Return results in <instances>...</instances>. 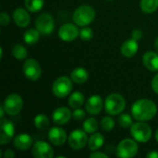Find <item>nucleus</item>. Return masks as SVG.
Instances as JSON below:
<instances>
[{
    "label": "nucleus",
    "instance_id": "2eb2a0df",
    "mask_svg": "<svg viewBox=\"0 0 158 158\" xmlns=\"http://www.w3.org/2000/svg\"><path fill=\"white\" fill-rule=\"evenodd\" d=\"M48 138H49V141L54 145L59 146V145H63L65 143V142L67 140V134L63 129L55 127L49 131Z\"/></svg>",
    "mask_w": 158,
    "mask_h": 158
},
{
    "label": "nucleus",
    "instance_id": "58836bf2",
    "mask_svg": "<svg viewBox=\"0 0 158 158\" xmlns=\"http://www.w3.org/2000/svg\"><path fill=\"white\" fill-rule=\"evenodd\" d=\"M146 157L147 158H158V152L156 151H152L150 152L149 154L146 155Z\"/></svg>",
    "mask_w": 158,
    "mask_h": 158
},
{
    "label": "nucleus",
    "instance_id": "b1692460",
    "mask_svg": "<svg viewBox=\"0 0 158 158\" xmlns=\"http://www.w3.org/2000/svg\"><path fill=\"white\" fill-rule=\"evenodd\" d=\"M39 37H40V32L38 30H35V29H30L26 31L23 35V39L25 43L28 44H33L37 43L39 40Z\"/></svg>",
    "mask_w": 158,
    "mask_h": 158
},
{
    "label": "nucleus",
    "instance_id": "1a4fd4ad",
    "mask_svg": "<svg viewBox=\"0 0 158 158\" xmlns=\"http://www.w3.org/2000/svg\"><path fill=\"white\" fill-rule=\"evenodd\" d=\"M23 72L27 79L31 81H37L41 77L42 69L40 64L32 58L27 59L23 64Z\"/></svg>",
    "mask_w": 158,
    "mask_h": 158
},
{
    "label": "nucleus",
    "instance_id": "dca6fc26",
    "mask_svg": "<svg viewBox=\"0 0 158 158\" xmlns=\"http://www.w3.org/2000/svg\"><path fill=\"white\" fill-rule=\"evenodd\" d=\"M72 117V113L67 107H58L53 113V121L57 125H64L68 123Z\"/></svg>",
    "mask_w": 158,
    "mask_h": 158
},
{
    "label": "nucleus",
    "instance_id": "9d476101",
    "mask_svg": "<svg viewBox=\"0 0 158 158\" xmlns=\"http://www.w3.org/2000/svg\"><path fill=\"white\" fill-rule=\"evenodd\" d=\"M88 142L86 133L81 130H76L69 136V144L74 150H80L83 148Z\"/></svg>",
    "mask_w": 158,
    "mask_h": 158
},
{
    "label": "nucleus",
    "instance_id": "4be33fe9",
    "mask_svg": "<svg viewBox=\"0 0 158 158\" xmlns=\"http://www.w3.org/2000/svg\"><path fill=\"white\" fill-rule=\"evenodd\" d=\"M104 142H105V139H104V136L101 133H94V134H93L90 137L89 143H88L90 150H92V151L98 150L99 148H101L103 146Z\"/></svg>",
    "mask_w": 158,
    "mask_h": 158
},
{
    "label": "nucleus",
    "instance_id": "79ce46f5",
    "mask_svg": "<svg viewBox=\"0 0 158 158\" xmlns=\"http://www.w3.org/2000/svg\"><path fill=\"white\" fill-rule=\"evenodd\" d=\"M156 141L158 142V129L157 131H156Z\"/></svg>",
    "mask_w": 158,
    "mask_h": 158
},
{
    "label": "nucleus",
    "instance_id": "6e6552de",
    "mask_svg": "<svg viewBox=\"0 0 158 158\" xmlns=\"http://www.w3.org/2000/svg\"><path fill=\"white\" fill-rule=\"evenodd\" d=\"M3 106L5 107L6 113H7L10 116H16L22 109L23 100L19 94H11L6 98Z\"/></svg>",
    "mask_w": 158,
    "mask_h": 158
},
{
    "label": "nucleus",
    "instance_id": "6ab92c4d",
    "mask_svg": "<svg viewBox=\"0 0 158 158\" xmlns=\"http://www.w3.org/2000/svg\"><path fill=\"white\" fill-rule=\"evenodd\" d=\"M138 43L135 39H129L125 41L121 45V53L126 57H132L138 51Z\"/></svg>",
    "mask_w": 158,
    "mask_h": 158
},
{
    "label": "nucleus",
    "instance_id": "0eeeda50",
    "mask_svg": "<svg viewBox=\"0 0 158 158\" xmlns=\"http://www.w3.org/2000/svg\"><path fill=\"white\" fill-rule=\"evenodd\" d=\"M138 144L131 139L121 141L117 148V156L121 158H131L136 156L138 152Z\"/></svg>",
    "mask_w": 158,
    "mask_h": 158
},
{
    "label": "nucleus",
    "instance_id": "f03ea898",
    "mask_svg": "<svg viewBox=\"0 0 158 158\" xmlns=\"http://www.w3.org/2000/svg\"><path fill=\"white\" fill-rule=\"evenodd\" d=\"M95 17V11L94 9L90 6H79L73 13V21L81 26L84 27L88 24H90Z\"/></svg>",
    "mask_w": 158,
    "mask_h": 158
},
{
    "label": "nucleus",
    "instance_id": "473e14b6",
    "mask_svg": "<svg viewBox=\"0 0 158 158\" xmlns=\"http://www.w3.org/2000/svg\"><path fill=\"white\" fill-rule=\"evenodd\" d=\"M72 118L75 120L80 121V120H81V119H83L85 118V112L82 109H81L80 107L79 108H75L74 112L72 113Z\"/></svg>",
    "mask_w": 158,
    "mask_h": 158
},
{
    "label": "nucleus",
    "instance_id": "4468645a",
    "mask_svg": "<svg viewBox=\"0 0 158 158\" xmlns=\"http://www.w3.org/2000/svg\"><path fill=\"white\" fill-rule=\"evenodd\" d=\"M103 99L99 95L91 96L86 102V111L91 115H97L103 109Z\"/></svg>",
    "mask_w": 158,
    "mask_h": 158
},
{
    "label": "nucleus",
    "instance_id": "aec40b11",
    "mask_svg": "<svg viewBox=\"0 0 158 158\" xmlns=\"http://www.w3.org/2000/svg\"><path fill=\"white\" fill-rule=\"evenodd\" d=\"M143 64L151 71L158 70V55L156 52L149 51L143 55Z\"/></svg>",
    "mask_w": 158,
    "mask_h": 158
},
{
    "label": "nucleus",
    "instance_id": "c756f323",
    "mask_svg": "<svg viewBox=\"0 0 158 158\" xmlns=\"http://www.w3.org/2000/svg\"><path fill=\"white\" fill-rule=\"evenodd\" d=\"M101 127L104 131H110L114 129L115 127V121L112 118L110 117H105L102 118L101 121Z\"/></svg>",
    "mask_w": 158,
    "mask_h": 158
},
{
    "label": "nucleus",
    "instance_id": "cd10ccee",
    "mask_svg": "<svg viewBox=\"0 0 158 158\" xmlns=\"http://www.w3.org/2000/svg\"><path fill=\"white\" fill-rule=\"evenodd\" d=\"M98 129V122L95 118H91L83 122V130L87 133H94Z\"/></svg>",
    "mask_w": 158,
    "mask_h": 158
},
{
    "label": "nucleus",
    "instance_id": "39448f33",
    "mask_svg": "<svg viewBox=\"0 0 158 158\" xmlns=\"http://www.w3.org/2000/svg\"><path fill=\"white\" fill-rule=\"evenodd\" d=\"M35 27L43 35H49L55 29L54 18L48 13H43L35 19Z\"/></svg>",
    "mask_w": 158,
    "mask_h": 158
},
{
    "label": "nucleus",
    "instance_id": "423d86ee",
    "mask_svg": "<svg viewBox=\"0 0 158 158\" xmlns=\"http://www.w3.org/2000/svg\"><path fill=\"white\" fill-rule=\"evenodd\" d=\"M71 90H72V82L66 76L57 78L54 81L53 86H52L53 94L56 97H60V98L66 97L67 95H69Z\"/></svg>",
    "mask_w": 158,
    "mask_h": 158
},
{
    "label": "nucleus",
    "instance_id": "e433bc0d",
    "mask_svg": "<svg viewBox=\"0 0 158 158\" xmlns=\"http://www.w3.org/2000/svg\"><path fill=\"white\" fill-rule=\"evenodd\" d=\"M90 157L94 158V157H105V158H107L108 156H106V155H105L104 153H99V152H94V153H93V154H91L90 155Z\"/></svg>",
    "mask_w": 158,
    "mask_h": 158
},
{
    "label": "nucleus",
    "instance_id": "a211bd4d",
    "mask_svg": "<svg viewBox=\"0 0 158 158\" xmlns=\"http://www.w3.org/2000/svg\"><path fill=\"white\" fill-rule=\"evenodd\" d=\"M31 144H32V139L29 134L26 133H21L17 135L13 141V145L17 149L21 151L29 149L31 146Z\"/></svg>",
    "mask_w": 158,
    "mask_h": 158
},
{
    "label": "nucleus",
    "instance_id": "2f4dec72",
    "mask_svg": "<svg viewBox=\"0 0 158 158\" xmlns=\"http://www.w3.org/2000/svg\"><path fill=\"white\" fill-rule=\"evenodd\" d=\"M80 37L83 41H89L94 37V31L91 28H88V27L83 28L80 31Z\"/></svg>",
    "mask_w": 158,
    "mask_h": 158
},
{
    "label": "nucleus",
    "instance_id": "393cba45",
    "mask_svg": "<svg viewBox=\"0 0 158 158\" xmlns=\"http://www.w3.org/2000/svg\"><path fill=\"white\" fill-rule=\"evenodd\" d=\"M141 8L145 13H153L158 8V0H142Z\"/></svg>",
    "mask_w": 158,
    "mask_h": 158
},
{
    "label": "nucleus",
    "instance_id": "5701e85b",
    "mask_svg": "<svg viewBox=\"0 0 158 158\" xmlns=\"http://www.w3.org/2000/svg\"><path fill=\"white\" fill-rule=\"evenodd\" d=\"M83 103H84V95L79 92L73 93L69 99V105L72 108H79L82 106Z\"/></svg>",
    "mask_w": 158,
    "mask_h": 158
},
{
    "label": "nucleus",
    "instance_id": "20e7f679",
    "mask_svg": "<svg viewBox=\"0 0 158 158\" xmlns=\"http://www.w3.org/2000/svg\"><path fill=\"white\" fill-rule=\"evenodd\" d=\"M131 134L134 140L140 143H146L152 136V130L149 125L143 122H137L131 125Z\"/></svg>",
    "mask_w": 158,
    "mask_h": 158
},
{
    "label": "nucleus",
    "instance_id": "ddd939ff",
    "mask_svg": "<svg viewBox=\"0 0 158 158\" xmlns=\"http://www.w3.org/2000/svg\"><path fill=\"white\" fill-rule=\"evenodd\" d=\"M15 129L13 123L5 118H1V144L5 145L9 143L14 136Z\"/></svg>",
    "mask_w": 158,
    "mask_h": 158
},
{
    "label": "nucleus",
    "instance_id": "412c9836",
    "mask_svg": "<svg viewBox=\"0 0 158 158\" xmlns=\"http://www.w3.org/2000/svg\"><path fill=\"white\" fill-rule=\"evenodd\" d=\"M70 77H71V80L78 83V84H81V83H84L88 78H89V74L87 72V70L83 68H77L75 69L72 70L71 74H70Z\"/></svg>",
    "mask_w": 158,
    "mask_h": 158
},
{
    "label": "nucleus",
    "instance_id": "72a5a7b5",
    "mask_svg": "<svg viewBox=\"0 0 158 158\" xmlns=\"http://www.w3.org/2000/svg\"><path fill=\"white\" fill-rule=\"evenodd\" d=\"M9 21H10L9 16H8L6 13L3 12V13L1 14V16H0V22H1V25H2V26H6V25H7V24L9 23Z\"/></svg>",
    "mask_w": 158,
    "mask_h": 158
},
{
    "label": "nucleus",
    "instance_id": "f3484780",
    "mask_svg": "<svg viewBox=\"0 0 158 158\" xmlns=\"http://www.w3.org/2000/svg\"><path fill=\"white\" fill-rule=\"evenodd\" d=\"M13 19L15 23L20 28L27 27L31 20L29 13L21 7L15 9V11L13 12Z\"/></svg>",
    "mask_w": 158,
    "mask_h": 158
},
{
    "label": "nucleus",
    "instance_id": "a878e982",
    "mask_svg": "<svg viewBox=\"0 0 158 158\" xmlns=\"http://www.w3.org/2000/svg\"><path fill=\"white\" fill-rule=\"evenodd\" d=\"M44 0H25V6L28 10L35 13L41 10L44 6Z\"/></svg>",
    "mask_w": 158,
    "mask_h": 158
},
{
    "label": "nucleus",
    "instance_id": "4c0bfd02",
    "mask_svg": "<svg viewBox=\"0 0 158 158\" xmlns=\"http://www.w3.org/2000/svg\"><path fill=\"white\" fill-rule=\"evenodd\" d=\"M15 156V153L10 150V149H7L5 151V154H4V157L5 158H12Z\"/></svg>",
    "mask_w": 158,
    "mask_h": 158
},
{
    "label": "nucleus",
    "instance_id": "f8f14e48",
    "mask_svg": "<svg viewBox=\"0 0 158 158\" xmlns=\"http://www.w3.org/2000/svg\"><path fill=\"white\" fill-rule=\"evenodd\" d=\"M79 34L80 31L78 28L71 23H67L62 25L58 31V36L60 37L61 40L65 42H70L75 40Z\"/></svg>",
    "mask_w": 158,
    "mask_h": 158
},
{
    "label": "nucleus",
    "instance_id": "c9c22d12",
    "mask_svg": "<svg viewBox=\"0 0 158 158\" xmlns=\"http://www.w3.org/2000/svg\"><path fill=\"white\" fill-rule=\"evenodd\" d=\"M152 88L155 91V93H156L158 94V74L155 76V78L153 79L152 81Z\"/></svg>",
    "mask_w": 158,
    "mask_h": 158
},
{
    "label": "nucleus",
    "instance_id": "f257e3e1",
    "mask_svg": "<svg viewBox=\"0 0 158 158\" xmlns=\"http://www.w3.org/2000/svg\"><path fill=\"white\" fill-rule=\"evenodd\" d=\"M156 105L149 99L137 100L131 106V114L138 121L149 120L156 115Z\"/></svg>",
    "mask_w": 158,
    "mask_h": 158
},
{
    "label": "nucleus",
    "instance_id": "ea45409f",
    "mask_svg": "<svg viewBox=\"0 0 158 158\" xmlns=\"http://www.w3.org/2000/svg\"><path fill=\"white\" fill-rule=\"evenodd\" d=\"M4 112H6L5 107H4V106H0V117H1V118H3V117H4Z\"/></svg>",
    "mask_w": 158,
    "mask_h": 158
},
{
    "label": "nucleus",
    "instance_id": "f704fd0d",
    "mask_svg": "<svg viewBox=\"0 0 158 158\" xmlns=\"http://www.w3.org/2000/svg\"><path fill=\"white\" fill-rule=\"evenodd\" d=\"M131 36L135 40H140L143 37V31L141 30H134L131 33Z\"/></svg>",
    "mask_w": 158,
    "mask_h": 158
},
{
    "label": "nucleus",
    "instance_id": "a19ab883",
    "mask_svg": "<svg viewBox=\"0 0 158 158\" xmlns=\"http://www.w3.org/2000/svg\"><path fill=\"white\" fill-rule=\"evenodd\" d=\"M155 48H156V50L158 52V37L156 39V41H155Z\"/></svg>",
    "mask_w": 158,
    "mask_h": 158
},
{
    "label": "nucleus",
    "instance_id": "7c9ffc66",
    "mask_svg": "<svg viewBox=\"0 0 158 158\" xmlns=\"http://www.w3.org/2000/svg\"><path fill=\"white\" fill-rule=\"evenodd\" d=\"M118 124L122 128H129L132 125V118L129 114H121L118 117Z\"/></svg>",
    "mask_w": 158,
    "mask_h": 158
},
{
    "label": "nucleus",
    "instance_id": "c85d7f7f",
    "mask_svg": "<svg viewBox=\"0 0 158 158\" xmlns=\"http://www.w3.org/2000/svg\"><path fill=\"white\" fill-rule=\"evenodd\" d=\"M12 55L14 57H16L17 59H24L27 55H28V52H27V49L21 45V44H17L13 47L12 49Z\"/></svg>",
    "mask_w": 158,
    "mask_h": 158
},
{
    "label": "nucleus",
    "instance_id": "7ed1b4c3",
    "mask_svg": "<svg viewBox=\"0 0 158 158\" xmlns=\"http://www.w3.org/2000/svg\"><path fill=\"white\" fill-rule=\"evenodd\" d=\"M126 106V101L124 97L118 94H109L105 102V108L107 114L115 116L121 113Z\"/></svg>",
    "mask_w": 158,
    "mask_h": 158
},
{
    "label": "nucleus",
    "instance_id": "9b49d317",
    "mask_svg": "<svg viewBox=\"0 0 158 158\" xmlns=\"http://www.w3.org/2000/svg\"><path fill=\"white\" fill-rule=\"evenodd\" d=\"M32 156L35 158H52L54 156V152L47 143L38 141L32 147Z\"/></svg>",
    "mask_w": 158,
    "mask_h": 158
},
{
    "label": "nucleus",
    "instance_id": "bb28decb",
    "mask_svg": "<svg viewBox=\"0 0 158 158\" xmlns=\"http://www.w3.org/2000/svg\"><path fill=\"white\" fill-rule=\"evenodd\" d=\"M49 119L45 115H38L34 118V126L39 130H46L49 127Z\"/></svg>",
    "mask_w": 158,
    "mask_h": 158
}]
</instances>
